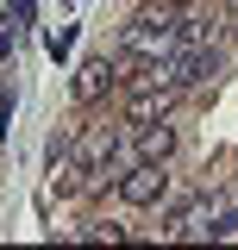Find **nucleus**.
Segmentation results:
<instances>
[{
	"label": "nucleus",
	"instance_id": "f257e3e1",
	"mask_svg": "<svg viewBox=\"0 0 238 250\" xmlns=\"http://www.w3.org/2000/svg\"><path fill=\"white\" fill-rule=\"evenodd\" d=\"M176 100H182V88H169V82H157V75H150V82L132 88L125 119H132V125H157V119H169V113H176Z\"/></svg>",
	"mask_w": 238,
	"mask_h": 250
},
{
	"label": "nucleus",
	"instance_id": "f03ea898",
	"mask_svg": "<svg viewBox=\"0 0 238 250\" xmlns=\"http://www.w3.org/2000/svg\"><path fill=\"white\" fill-rule=\"evenodd\" d=\"M163 194H169V169L163 163H138V169L119 175V200L125 207H157Z\"/></svg>",
	"mask_w": 238,
	"mask_h": 250
},
{
	"label": "nucleus",
	"instance_id": "7ed1b4c3",
	"mask_svg": "<svg viewBox=\"0 0 238 250\" xmlns=\"http://www.w3.org/2000/svg\"><path fill=\"white\" fill-rule=\"evenodd\" d=\"M213 75V50H201V44H188V50H182V57H163L157 62V82H169V88H201V82H207Z\"/></svg>",
	"mask_w": 238,
	"mask_h": 250
},
{
	"label": "nucleus",
	"instance_id": "20e7f679",
	"mask_svg": "<svg viewBox=\"0 0 238 250\" xmlns=\"http://www.w3.org/2000/svg\"><path fill=\"white\" fill-rule=\"evenodd\" d=\"M113 88H119V69H113V57H94V62H82V69H75V100H82V106L107 100Z\"/></svg>",
	"mask_w": 238,
	"mask_h": 250
},
{
	"label": "nucleus",
	"instance_id": "39448f33",
	"mask_svg": "<svg viewBox=\"0 0 238 250\" xmlns=\"http://www.w3.org/2000/svg\"><path fill=\"white\" fill-rule=\"evenodd\" d=\"M138 156H144V163H169V156H176V131H169L163 119L138 125Z\"/></svg>",
	"mask_w": 238,
	"mask_h": 250
},
{
	"label": "nucleus",
	"instance_id": "423d86ee",
	"mask_svg": "<svg viewBox=\"0 0 238 250\" xmlns=\"http://www.w3.org/2000/svg\"><path fill=\"white\" fill-rule=\"evenodd\" d=\"M226 231H238V207H232L226 219H213V225H207V238H226Z\"/></svg>",
	"mask_w": 238,
	"mask_h": 250
},
{
	"label": "nucleus",
	"instance_id": "0eeeda50",
	"mask_svg": "<svg viewBox=\"0 0 238 250\" xmlns=\"http://www.w3.org/2000/svg\"><path fill=\"white\" fill-rule=\"evenodd\" d=\"M176 6H194V0H176Z\"/></svg>",
	"mask_w": 238,
	"mask_h": 250
}]
</instances>
